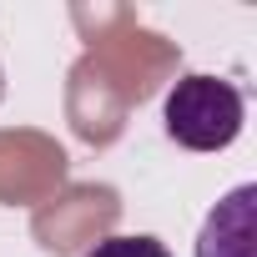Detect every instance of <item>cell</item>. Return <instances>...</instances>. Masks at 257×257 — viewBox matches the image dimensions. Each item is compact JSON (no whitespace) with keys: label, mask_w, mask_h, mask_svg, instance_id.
<instances>
[{"label":"cell","mask_w":257,"mask_h":257,"mask_svg":"<svg viewBox=\"0 0 257 257\" xmlns=\"http://www.w3.org/2000/svg\"><path fill=\"white\" fill-rule=\"evenodd\" d=\"M242 91L222 76H182L172 91H167V106H162V121H167V137L187 152H222L237 142L242 132Z\"/></svg>","instance_id":"obj_1"},{"label":"cell","mask_w":257,"mask_h":257,"mask_svg":"<svg viewBox=\"0 0 257 257\" xmlns=\"http://www.w3.org/2000/svg\"><path fill=\"white\" fill-rule=\"evenodd\" d=\"M252 202H257V187L242 182L237 192H227L207 222H202V237H197V257H257V242H252Z\"/></svg>","instance_id":"obj_2"},{"label":"cell","mask_w":257,"mask_h":257,"mask_svg":"<svg viewBox=\"0 0 257 257\" xmlns=\"http://www.w3.org/2000/svg\"><path fill=\"white\" fill-rule=\"evenodd\" d=\"M86 257H172L157 237H147V232H137V237H106V242H96Z\"/></svg>","instance_id":"obj_3"}]
</instances>
